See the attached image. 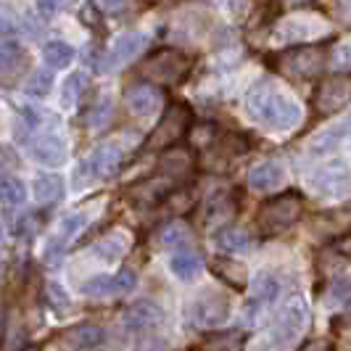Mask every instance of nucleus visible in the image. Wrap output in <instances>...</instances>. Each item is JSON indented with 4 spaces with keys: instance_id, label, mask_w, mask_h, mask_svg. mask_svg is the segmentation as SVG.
Here are the masks:
<instances>
[{
    "instance_id": "nucleus-1",
    "label": "nucleus",
    "mask_w": 351,
    "mask_h": 351,
    "mask_svg": "<svg viewBox=\"0 0 351 351\" xmlns=\"http://www.w3.org/2000/svg\"><path fill=\"white\" fill-rule=\"evenodd\" d=\"M246 108L251 119L269 127V130H291L301 122V106L285 95L282 90L269 88V85H256L248 93Z\"/></svg>"
},
{
    "instance_id": "nucleus-2",
    "label": "nucleus",
    "mask_w": 351,
    "mask_h": 351,
    "mask_svg": "<svg viewBox=\"0 0 351 351\" xmlns=\"http://www.w3.org/2000/svg\"><path fill=\"white\" fill-rule=\"evenodd\" d=\"M304 214V198L299 191H285V193L269 198L262 204V209L256 214V225L264 235H278L282 230L293 228Z\"/></svg>"
},
{
    "instance_id": "nucleus-3",
    "label": "nucleus",
    "mask_w": 351,
    "mask_h": 351,
    "mask_svg": "<svg viewBox=\"0 0 351 351\" xmlns=\"http://www.w3.org/2000/svg\"><path fill=\"white\" fill-rule=\"evenodd\" d=\"M193 69L191 56H185L177 48H161L156 51L148 61H143V66L138 69L141 77L148 80V85H180Z\"/></svg>"
},
{
    "instance_id": "nucleus-4",
    "label": "nucleus",
    "mask_w": 351,
    "mask_h": 351,
    "mask_svg": "<svg viewBox=\"0 0 351 351\" xmlns=\"http://www.w3.org/2000/svg\"><path fill=\"white\" fill-rule=\"evenodd\" d=\"M306 325H309V306L301 296H293L267 333V351H285L288 346H293L296 338L306 330Z\"/></svg>"
},
{
    "instance_id": "nucleus-5",
    "label": "nucleus",
    "mask_w": 351,
    "mask_h": 351,
    "mask_svg": "<svg viewBox=\"0 0 351 351\" xmlns=\"http://www.w3.org/2000/svg\"><path fill=\"white\" fill-rule=\"evenodd\" d=\"M306 185L315 191L319 198H343L351 191V167L349 161L335 158L322 167H317L315 172L306 175Z\"/></svg>"
},
{
    "instance_id": "nucleus-6",
    "label": "nucleus",
    "mask_w": 351,
    "mask_h": 351,
    "mask_svg": "<svg viewBox=\"0 0 351 351\" xmlns=\"http://www.w3.org/2000/svg\"><path fill=\"white\" fill-rule=\"evenodd\" d=\"M191 124H193L191 106H185L182 101H175V104L164 111V117L156 124V130L151 132L148 148H156V151H161V148H167V151L175 148V143L191 130Z\"/></svg>"
},
{
    "instance_id": "nucleus-7",
    "label": "nucleus",
    "mask_w": 351,
    "mask_h": 351,
    "mask_svg": "<svg viewBox=\"0 0 351 351\" xmlns=\"http://www.w3.org/2000/svg\"><path fill=\"white\" fill-rule=\"evenodd\" d=\"M191 319L198 328H219L230 319V299L219 291H206L191 304Z\"/></svg>"
},
{
    "instance_id": "nucleus-8",
    "label": "nucleus",
    "mask_w": 351,
    "mask_h": 351,
    "mask_svg": "<svg viewBox=\"0 0 351 351\" xmlns=\"http://www.w3.org/2000/svg\"><path fill=\"white\" fill-rule=\"evenodd\" d=\"M280 69L293 77H312L325 66L328 61V51L322 45H304V48H293V51L282 53Z\"/></svg>"
},
{
    "instance_id": "nucleus-9",
    "label": "nucleus",
    "mask_w": 351,
    "mask_h": 351,
    "mask_svg": "<svg viewBox=\"0 0 351 351\" xmlns=\"http://www.w3.org/2000/svg\"><path fill=\"white\" fill-rule=\"evenodd\" d=\"M312 104L317 106V111L322 114H335L338 108H343L346 104H351V77H328L322 80L315 90Z\"/></svg>"
},
{
    "instance_id": "nucleus-10",
    "label": "nucleus",
    "mask_w": 351,
    "mask_h": 351,
    "mask_svg": "<svg viewBox=\"0 0 351 351\" xmlns=\"http://www.w3.org/2000/svg\"><path fill=\"white\" fill-rule=\"evenodd\" d=\"M138 285V275L132 269H119L117 275H98L82 282V293L101 299V296H119V293H130Z\"/></svg>"
},
{
    "instance_id": "nucleus-11",
    "label": "nucleus",
    "mask_w": 351,
    "mask_h": 351,
    "mask_svg": "<svg viewBox=\"0 0 351 351\" xmlns=\"http://www.w3.org/2000/svg\"><path fill=\"white\" fill-rule=\"evenodd\" d=\"M29 71V56L19 43H3L0 45V85L11 88L21 82Z\"/></svg>"
},
{
    "instance_id": "nucleus-12",
    "label": "nucleus",
    "mask_w": 351,
    "mask_h": 351,
    "mask_svg": "<svg viewBox=\"0 0 351 351\" xmlns=\"http://www.w3.org/2000/svg\"><path fill=\"white\" fill-rule=\"evenodd\" d=\"M280 278L278 275H272V272H262L256 282H254V293L248 296V304H246V315H248V322L251 319H256V317L262 315L267 306H272L278 296H280Z\"/></svg>"
},
{
    "instance_id": "nucleus-13",
    "label": "nucleus",
    "mask_w": 351,
    "mask_h": 351,
    "mask_svg": "<svg viewBox=\"0 0 351 351\" xmlns=\"http://www.w3.org/2000/svg\"><path fill=\"white\" fill-rule=\"evenodd\" d=\"M164 319V309L158 306L156 301H135L132 306H127L122 315V322L127 330H132V333H143V330H151V328H156L158 322Z\"/></svg>"
},
{
    "instance_id": "nucleus-14",
    "label": "nucleus",
    "mask_w": 351,
    "mask_h": 351,
    "mask_svg": "<svg viewBox=\"0 0 351 351\" xmlns=\"http://www.w3.org/2000/svg\"><path fill=\"white\" fill-rule=\"evenodd\" d=\"M172 185H175V182L167 180V177H151V180H143V182H138V185H132L130 193H127V198H130L135 206L151 209V206H158L167 195L175 191Z\"/></svg>"
},
{
    "instance_id": "nucleus-15",
    "label": "nucleus",
    "mask_w": 351,
    "mask_h": 351,
    "mask_svg": "<svg viewBox=\"0 0 351 351\" xmlns=\"http://www.w3.org/2000/svg\"><path fill=\"white\" fill-rule=\"evenodd\" d=\"M145 45H148V37L143 35V32H124V35H119L114 40L108 56H106L104 69H117V66H122L127 61H132Z\"/></svg>"
},
{
    "instance_id": "nucleus-16",
    "label": "nucleus",
    "mask_w": 351,
    "mask_h": 351,
    "mask_svg": "<svg viewBox=\"0 0 351 351\" xmlns=\"http://www.w3.org/2000/svg\"><path fill=\"white\" fill-rule=\"evenodd\" d=\"M124 101H127L130 114H135V117H151L158 106H161L164 95H161V90L156 85H148L145 82V85H135V88L127 90Z\"/></svg>"
},
{
    "instance_id": "nucleus-17",
    "label": "nucleus",
    "mask_w": 351,
    "mask_h": 351,
    "mask_svg": "<svg viewBox=\"0 0 351 351\" xmlns=\"http://www.w3.org/2000/svg\"><path fill=\"white\" fill-rule=\"evenodd\" d=\"M191 169H193V154L188 151V148H169V151H164L161 158H158V172L161 177H167V180H185V177L191 175Z\"/></svg>"
},
{
    "instance_id": "nucleus-18",
    "label": "nucleus",
    "mask_w": 351,
    "mask_h": 351,
    "mask_svg": "<svg viewBox=\"0 0 351 351\" xmlns=\"http://www.w3.org/2000/svg\"><path fill=\"white\" fill-rule=\"evenodd\" d=\"M29 154L45 167H61L66 161V145L58 135H40L29 141Z\"/></svg>"
},
{
    "instance_id": "nucleus-19",
    "label": "nucleus",
    "mask_w": 351,
    "mask_h": 351,
    "mask_svg": "<svg viewBox=\"0 0 351 351\" xmlns=\"http://www.w3.org/2000/svg\"><path fill=\"white\" fill-rule=\"evenodd\" d=\"M211 272L225 282V285H230L232 291H243L248 282L246 267L238 262V259H230V256H217L211 262Z\"/></svg>"
},
{
    "instance_id": "nucleus-20",
    "label": "nucleus",
    "mask_w": 351,
    "mask_h": 351,
    "mask_svg": "<svg viewBox=\"0 0 351 351\" xmlns=\"http://www.w3.org/2000/svg\"><path fill=\"white\" fill-rule=\"evenodd\" d=\"M282 180H285V172L278 161H264V164H256L251 172H248V185L254 191H275L280 188Z\"/></svg>"
},
{
    "instance_id": "nucleus-21",
    "label": "nucleus",
    "mask_w": 351,
    "mask_h": 351,
    "mask_svg": "<svg viewBox=\"0 0 351 351\" xmlns=\"http://www.w3.org/2000/svg\"><path fill=\"white\" fill-rule=\"evenodd\" d=\"M64 341H66V346H71V349L90 351V349H95V346H101V343H104L106 330L101 328V325H90V322H85V325L71 328Z\"/></svg>"
},
{
    "instance_id": "nucleus-22",
    "label": "nucleus",
    "mask_w": 351,
    "mask_h": 351,
    "mask_svg": "<svg viewBox=\"0 0 351 351\" xmlns=\"http://www.w3.org/2000/svg\"><path fill=\"white\" fill-rule=\"evenodd\" d=\"M122 148L119 145H114V143H106V145H98L95 148V154L90 158V164H93V169H95V175L101 177H111L119 172V167H122Z\"/></svg>"
},
{
    "instance_id": "nucleus-23",
    "label": "nucleus",
    "mask_w": 351,
    "mask_h": 351,
    "mask_svg": "<svg viewBox=\"0 0 351 351\" xmlns=\"http://www.w3.org/2000/svg\"><path fill=\"white\" fill-rule=\"evenodd\" d=\"M201 267H204L201 254H198V251H191V248L177 251L175 256H172V262H169L172 275H175L177 280H185V282L195 280V278H198V272H201Z\"/></svg>"
},
{
    "instance_id": "nucleus-24",
    "label": "nucleus",
    "mask_w": 351,
    "mask_h": 351,
    "mask_svg": "<svg viewBox=\"0 0 351 351\" xmlns=\"http://www.w3.org/2000/svg\"><path fill=\"white\" fill-rule=\"evenodd\" d=\"M346 138H351V111L349 117H343L338 124H333V127H328L325 132H319L315 141L309 143L312 148V154H325V151H330V148H335L341 141H346Z\"/></svg>"
},
{
    "instance_id": "nucleus-25",
    "label": "nucleus",
    "mask_w": 351,
    "mask_h": 351,
    "mask_svg": "<svg viewBox=\"0 0 351 351\" xmlns=\"http://www.w3.org/2000/svg\"><path fill=\"white\" fill-rule=\"evenodd\" d=\"M32 191H35L37 204H56L64 195V177L56 172H43L35 177Z\"/></svg>"
},
{
    "instance_id": "nucleus-26",
    "label": "nucleus",
    "mask_w": 351,
    "mask_h": 351,
    "mask_svg": "<svg viewBox=\"0 0 351 351\" xmlns=\"http://www.w3.org/2000/svg\"><path fill=\"white\" fill-rule=\"evenodd\" d=\"M214 243L219 251H248L251 235L241 228H222L219 232H214Z\"/></svg>"
},
{
    "instance_id": "nucleus-27",
    "label": "nucleus",
    "mask_w": 351,
    "mask_h": 351,
    "mask_svg": "<svg viewBox=\"0 0 351 351\" xmlns=\"http://www.w3.org/2000/svg\"><path fill=\"white\" fill-rule=\"evenodd\" d=\"M43 58L51 69H66L71 61H74V48L69 43H61V40H53L43 48Z\"/></svg>"
},
{
    "instance_id": "nucleus-28",
    "label": "nucleus",
    "mask_w": 351,
    "mask_h": 351,
    "mask_svg": "<svg viewBox=\"0 0 351 351\" xmlns=\"http://www.w3.org/2000/svg\"><path fill=\"white\" fill-rule=\"evenodd\" d=\"M198 351H243V335L241 333H214L198 346Z\"/></svg>"
},
{
    "instance_id": "nucleus-29",
    "label": "nucleus",
    "mask_w": 351,
    "mask_h": 351,
    "mask_svg": "<svg viewBox=\"0 0 351 351\" xmlns=\"http://www.w3.org/2000/svg\"><path fill=\"white\" fill-rule=\"evenodd\" d=\"M0 201L8 206H21L27 201V185L19 177H3L0 180Z\"/></svg>"
},
{
    "instance_id": "nucleus-30",
    "label": "nucleus",
    "mask_w": 351,
    "mask_h": 351,
    "mask_svg": "<svg viewBox=\"0 0 351 351\" xmlns=\"http://www.w3.org/2000/svg\"><path fill=\"white\" fill-rule=\"evenodd\" d=\"M124 241L119 235H114V238H104V241H98V243H93V254L101 259V262L111 264V262H119L124 256Z\"/></svg>"
},
{
    "instance_id": "nucleus-31",
    "label": "nucleus",
    "mask_w": 351,
    "mask_h": 351,
    "mask_svg": "<svg viewBox=\"0 0 351 351\" xmlns=\"http://www.w3.org/2000/svg\"><path fill=\"white\" fill-rule=\"evenodd\" d=\"M85 90H88V74H85V71H74V74H69V80L64 82V95H61L64 106H74L80 98H82Z\"/></svg>"
},
{
    "instance_id": "nucleus-32",
    "label": "nucleus",
    "mask_w": 351,
    "mask_h": 351,
    "mask_svg": "<svg viewBox=\"0 0 351 351\" xmlns=\"http://www.w3.org/2000/svg\"><path fill=\"white\" fill-rule=\"evenodd\" d=\"M53 88V77L48 69H40V71H32L29 74V80L24 82V90H27V95H32V98H45Z\"/></svg>"
},
{
    "instance_id": "nucleus-33",
    "label": "nucleus",
    "mask_w": 351,
    "mask_h": 351,
    "mask_svg": "<svg viewBox=\"0 0 351 351\" xmlns=\"http://www.w3.org/2000/svg\"><path fill=\"white\" fill-rule=\"evenodd\" d=\"M188 230L182 228V225H167V228L161 230V246L164 248H177V251H182V246L188 243Z\"/></svg>"
},
{
    "instance_id": "nucleus-34",
    "label": "nucleus",
    "mask_w": 351,
    "mask_h": 351,
    "mask_svg": "<svg viewBox=\"0 0 351 351\" xmlns=\"http://www.w3.org/2000/svg\"><path fill=\"white\" fill-rule=\"evenodd\" d=\"M232 209H235V201H232L228 193L214 195L209 204H206V219H209V222H214V219H219V217L230 214Z\"/></svg>"
},
{
    "instance_id": "nucleus-35",
    "label": "nucleus",
    "mask_w": 351,
    "mask_h": 351,
    "mask_svg": "<svg viewBox=\"0 0 351 351\" xmlns=\"http://www.w3.org/2000/svg\"><path fill=\"white\" fill-rule=\"evenodd\" d=\"M111 114H114V106H111V101H108V98H104L101 104L90 111V117H88L90 127H95V130L106 127V124L111 122Z\"/></svg>"
},
{
    "instance_id": "nucleus-36",
    "label": "nucleus",
    "mask_w": 351,
    "mask_h": 351,
    "mask_svg": "<svg viewBox=\"0 0 351 351\" xmlns=\"http://www.w3.org/2000/svg\"><path fill=\"white\" fill-rule=\"evenodd\" d=\"M82 225H85V214H69V217H64L61 219V235H58V241L64 243V241H69V238H74L80 230H82Z\"/></svg>"
},
{
    "instance_id": "nucleus-37",
    "label": "nucleus",
    "mask_w": 351,
    "mask_h": 351,
    "mask_svg": "<svg viewBox=\"0 0 351 351\" xmlns=\"http://www.w3.org/2000/svg\"><path fill=\"white\" fill-rule=\"evenodd\" d=\"M45 296H48V301H51L56 309H66V306H69V293H66L58 282H48Z\"/></svg>"
},
{
    "instance_id": "nucleus-38",
    "label": "nucleus",
    "mask_w": 351,
    "mask_h": 351,
    "mask_svg": "<svg viewBox=\"0 0 351 351\" xmlns=\"http://www.w3.org/2000/svg\"><path fill=\"white\" fill-rule=\"evenodd\" d=\"M95 177V169H93V164L90 161H82L80 167H77V180H74V185H77V191H82L85 185H90V180Z\"/></svg>"
},
{
    "instance_id": "nucleus-39",
    "label": "nucleus",
    "mask_w": 351,
    "mask_h": 351,
    "mask_svg": "<svg viewBox=\"0 0 351 351\" xmlns=\"http://www.w3.org/2000/svg\"><path fill=\"white\" fill-rule=\"evenodd\" d=\"M301 351H333V346H330L328 341L317 338V341H306V343H304V349H301Z\"/></svg>"
},
{
    "instance_id": "nucleus-40",
    "label": "nucleus",
    "mask_w": 351,
    "mask_h": 351,
    "mask_svg": "<svg viewBox=\"0 0 351 351\" xmlns=\"http://www.w3.org/2000/svg\"><path fill=\"white\" fill-rule=\"evenodd\" d=\"M346 309H349V312H351V296H349V299H346Z\"/></svg>"
},
{
    "instance_id": "nucleus-41",
    "label": "nucleus",
    "mask_w": 351,
    "mask_h": 351,
    "mask_svg": "<svg viewBox=\"0 0 351 351\" xmlns=\"http://www.w3.org/2000/svg\"><path fill=\"white\" fill-rule=\"evenodd\" d=\"M0 238H3V225H0Z\"/></svg>"
},
{
    "instance_id": "nucleus-42",
    "label": "nucleus",
    "mask_w": 351,
    "mask_h": 351,
    "mask_svg": "<svg viewBox=\"0 0 351 351\" xmlns=\"http://www.w3.org/2000/svg\"><path fill=\"white\" fill-rule=\"evenodd\" d=\"M27 351H35V349H27Z\"/></svg>"
},
{
    "instance_id": "nucleus-43",
    "label": "nucleus",
    "mask_w": 351,
    "mask_h": 351,
    "mask_svg": "<svg viewBox=\"0 0 351 351\" xmlns=\"http://www.w3.org/2000/svg\"><path fill=\"white\" fill-rule=\"evenodd\" d=\"M0 264H3V259H0Z\"/></svg>"
}]
</instances>
